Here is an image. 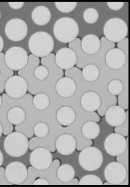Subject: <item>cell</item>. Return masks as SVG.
<instances>
[{
    "instance_id": "cell-1",
    "label": "cell",
    "mask_w": 130,
    "mask_h": 187,
    "mask_svg": "<svg viewBox=\"0 0 130 187\" xmlns=\"http://www.w3.org/2000/svg\"><path fill=\"white\" fill-rule=\"evenodd\" d=\"M53 32L55 37L60 42L70 43L77 38L79 33V27L77 23L73 18L63 17L56 22Z\"/></svg>"
},
{
    "instance_id": "cell-2",
    "label": "cell",
    "mask_w": 130,
    "mask_h": 187,
    "mask_svg": "<svg viewBox=\"0 0 130 187\" xmlns=\"http://www.w3.org/2000/svg\"><path fill=\"white\" fill-rule=\"evenodd\" d=\"M28 45L33 55L38 57L43 58L51 53L53 49L54 43L52 37L49 33L39 31L31 36Z\"/></svg>"
},
{
    "instance_id": "cell-3",
    "label": "cell",
    "mask_w": 130,
    "mask_h": 187,
    "mask_svg": "<svg viewBox=\"0 0 130 187\" xmlns=\"http://www.w3.org/2000/svg\"><path fill=\"white\" fill-rule=\"evenodd\" d=\"M29 142L27 136L23 133L12 132L6 137L4 147L6 152L10 156L15 157L22 156L27 152Z\"/></svg>"
},
{
    "instance_id": "cell-4",
    "label": "cell",
    "mask_w": 130,
    "mask_h": 187,
    "mask_svg": "<svg viewBox=\"0 0 130 187\" xmlns=\"http://www.w3.org/2000/svg\"><path fill=\"white\" fill-rule=\"evenodd\" d=\"M105 37L110 42L119 43L124 40L128 33V27L123 20L113 18L108 20L103 28Z\"/></svg>"
},
{
    "instance_id": "cell-5",
    "label": "cell",
    "mask_w": 130,
    "mask_h": 187,
    "mask_svg": "<svg viewBox=\"0 0 130 187\" xmlns=\"http://www.w3.org/2000/svg\"><path fill=\"white\" fill-rule=\"evenodd\" d=\"M79 161L81 166L84 170L92 171L98 169L103 161V156L101 151L94 147H86L82 150L79 156Z\"/></svg>"
},
{
    "instance_id": "cell-6",
    "label": "cell",
    "mask_w": 130,
    "mask_h": 187,
    "mask_svg": "<svg viewBox=\"0 0 130 187\" xmlns=\"http://www.w3.org/2000/svg\"><path fill=\"white\" fill-rule=\"evenodd\" d=\"M5 62L11 69L19 71L23 69L27 65L29 56L26 51L19 46H14L9 48L5 55Z\"/></svg>"
},
{
    "instance_id": "cell-7",
    "label": "cell",
    "mask_w": 130,
    "mask_h": 187,
    "mask_svg": "<svg viewBox=\"0 0 130 187\" xmlns=\"http://www.w3.org/2000/svg\"><path fill=\"white\" fill-rule=\"evenodd\" d=\"M28 89L27 81L24 78L19 75L9 77L5 84V90L6 94L14 99H20L24 97Z\"/></svg>"
},
{
    "instance_id": "cell-8",
    "label": "cell",
    "mask_w": 130,
    "mask_h": 187,
    "mask_svg": "<svg viewBox=\"0 0 130 187\" xmlns=\"http://www.w3.org/2000/svg\"><path fill=\"white\" fill-rule=\"evenodd\" d=\"M29 160L32 167L38 171H44L49 168L53 162L50 151L44 147H38L31 153Z\"/></svg>"
},
{
    "instance_id": "cell-9",
    "label": "cell",
    "mask_w": 130,
    "mask_h": 187,
    "mask_svg": "<svg viewBox=\"0 0 130 187\" xmlns=\"http://www.w3.org/2000/svg\"><path fill=\"white\" fill-rule=\"evenodd\" d=\"M128 137L117 133L109 135L104 142V147L107 152L113 156H118L123 154L128 147Z\"/></svg>"
},
{
    "instance_id": "cell-10",
    "label": "cell",
    "mask_w": 130,
    "mask_h": 187,
    "mask_svg": "<svg viewBox=\"0 0 130 187\" xmlns=\"http://www.w3.org/2000/svg\"><path fill=\"white\" fill-rule=\"evenodd\" d=\"M127 171L125 167L121 163L112 162L106 166L104 176L106 180L111 185H121L127 178Z\"/></svg>"
},
{
    "instance_id": "cell-11",
    "label": "cell",
    "mask_w": 130,
    "mask_h": 187,
    "mask_svg": "<svg viewBox=\"0 0 130 187\" xmlns=\"http://www.w3.org/2000/svg\"><path fill=\"white\" fill-rule=\"evenodd\" d=\"M5 175L8 181L12 185H21L27 179L28 170L22 163L14 161L7 166Z\"/></svg>"
},
{
    "instance_id": "cell-12",
    "label": "cell",
    "mask_w": 130,
    "mask_h": 187,
    "mask_svg": "<svg viewBox=\"0 0 130 187\" xmlns=\"http://www.w3.org/2000/svg\"><path fill=\"white\" fill-rule=\"evenodd\" d=\"M28 27L23 20L17 18L10 20L5 28V34L11 41L17 42L23 40L27 35Z\"/></svg>"
},
{
    "instance_id": "cell-13",
    "label": "cell",
    "mask_w": 130,
    "mask_h": 187,
    "mask_svg": "<svg viewBox=\"0 0 130 187\" xmlns=\"http://www.w3.org/2000/svg\"><path fill=\"white\" fill-rule=\"evenodd\" d=\"M105 60L108 67L113 70H118L122 68L128 61V55L118 48L110 49L106 52Z\"/></svg>"
},
{
    "instance_id": "cell-14",
    "label": "cell",
    "mask_w": 130,
    "mask_h": 187,
    "mask_svg": "<svg viewBox=\"0 0 130 187\" xmlns=\"http://www.w3.org/2000/svg\"><path fill=\"white\" fill-rule=\"evenodd\" d=\"M55 61L59 68L67 70L72 68L76 64L77 57L73 49L65 47L57 52L55 56Z\"/></svg>"
},
{
    "instance_id": "cell-15",
    "label": "cell",
    "mask_w": 130,
    "mask_h": 187,
    "mask_svg": "<svg viewBox=\"0 0 130 187\" xmlns=\"http://www.w3.org/2000/svg\"><path fill=\"white\" fill-rule=\"evenodd\" d=\"M104 116L107 122L110 125L116 127L124 123L126 118L127 113L121 106L114 105L107 109Z\"/></svg>"
},
{
    "instance_id": "cell-16",
    "label": "cell",
    "mask_w": 130,
    "mask_h": 187,
    "mask_svg": "<svg viewBox=\"0 0 130 187\" xmlns=\"http://www.w3.org/2000/svg\"><path fill=\"white\" fill-rule=\"evenodd\" d=\"M55 146L57 151L60 154L68 155L75 151L77 147V142L72 135L69 134H63L56 139Z\"/></svg>"
},
{
    "instance_id": "cell-17",
    "label": "cell",
    "mask_w": 130,
    "mask_h": 187,
    "mask_svg": "<svg viewBox=\"0 0 130 187\" xmlns=\"http://www.w3.org/2000/svg\"><path fill=\"white\" fill-rule=\"evenodd\" d=\"M80 104L86 111L92 113L99 109L101 104L100 95L93 91H88L84 93L80 99Z\"/></svg>"
},
{
    "instance_id": "cell-18",
    "label": "cell",
    "mask_w": 130,
    "mask_h": 187,
    "mask_svg": "<svg viewBox=\"0 0 130 187\" xmlns=\"http://www.w3.org/2000/svg\"><path fill=\"white\" fill-rule=\"evenodd\" d=\"M56 89L57 93L59 96L63 98H68L74 94L77 86L75 81L72 78L64 77L57 81Z\"/></svg>"
},
{
    "instance_id": "cell-19",
    "label": "cell",
    "mask_w": 130,
    "mask_h": 187,
    "mask_svg": "<svg viewBox=\"0 0 130 187\" xmlns=\"http://www.w3.org/2000/svg\"><path fill=\"white\" fill-rule=\"evenodd\" d=\"M80 46L83 51L88 55H93L100 50L101 41L96 36L89 34L85 36L81 41Z\"/></svg>"
},
{
    "instance_id": "cell-20",
    "label": "cell",
    "mask_w": 130,
    "mask_h": 187,
    "mask_svg": "<svg viewBox=\"0 0 130 187\" xmlns=\"http://www.w3.org/2000/svg\"><path fill=\"white\" fill-rule=\"evenodd\" d=\"M58 122L64 126L72 125L75 121L76 115L74 110L68 106H63L60 108L56 113Z\"/></svg>"
},
{
    "instance_id": "cell-21",
    "label": "cell",
    "mask_w": 130,
    "mask_h": 187,
    "mask_svg": "<svg viewBox=\"0 0 130 187\" xmlns=\"http://www.w3.org/2000/svg\"><path fill=\"white\" fill-rule=\"evenodd\" d=\"M32 17L34 22L36 24L43 26L47 24L51 18V13L49 9L43 6L36 7L33 10Z\"/></svg>"
},
{
    "instance_id": "cell-22",
    "label": "cell",
    "mask_w": 130,
    "mask_h": 187,
    "mask_svg": "<svg viewBox=\"0 0 130 187\" xmlns=\"http://www.w3.org/2000/svg\"><path fill=\"white\" fill-rule=\"evenodd\" d=\"M26 117L25 111L19 106H14L8 111L7 117L9 122L12 125H19L25 121Z\"/></svg>"
},
{
    "instance_id": "cell-23",
    "label": "cell",
    "mask_w": 130,
    "mask_h": 187,
    "mask_svg": "<svg viewBox=\"0 0 130 187\" xmlns=\"http://www.w3.org/2000/svg\"><path fill=\"white\" fill-rule=\"evenodd\" d=\"M81 131L82 135L85 138L92 140L98 137L100 133V129L96 122L93 121H88L82 126Z\"/></svg>"
},
{
    "instance_id": "cell-24",
    "label": "cell",
    "mask_w": 130,
    "mask_h": 187,
    "mask_svg": "<svg viewBox=\"0 0 130 187\" xmlns=\"http://www.w3.org/2000/svg\"><path fill=\"white\" fill-rule=\"evenodd\" d=\"M58 179L63 183H66L72 180L75 175V171L71 165L65 164L59 166L57 170Z\"/></svg>"
},
{
    "instance_id": "cell-25",
    "label": "cell",
    "mask_w": 130,
    "mask_h": 187,
    "mask_svg": "<svg viewBox=\"0 0 130 187\" xmlns=\"http://www.w3.org/2000/svg\"><path fill=\"white\" fill-rule=\"evenodd\" d=\"M4 57V54H0V93L4 92L5 84L7 80L13 76L14 74V71L8 68L6 65Z\"/></svg>"
},
{
    "instance_id": "cell-26",
    "label": "cell",
    "mask_w": 130,
    "mask_h": 187,
    "mask_svg": "<svg viewBox=\"0 0 130 187\" xmlns=\"http://www.w3.org/2000/svg\"><path fill=\"white\" fill-rule=\"evenodd\" d=\"M82 75L83 79L86 81L92 82L98 79L100 75V71L97 65L89 64L83 67Z\"/></svg>"
},
{
    "instance_id": "cell-27",
    "label": "cell",
    "mask_w": 130,
    "mask_h": 187,
    "mask_svg": "<svg viewBox=\"0 0 130 187\" xmlns=\"http://www.w3.org/2000/svg\"><path fill=\"white\" fill-rule=\"evenodd\" d=\"M34 107L39 110H43L49 106L50 102L48 96L43 93H39L35 95L32 100Z\"/></svg>"
},
{
    "instance_id": "cell-28",
    "label": "cell",
    "mask_w": 130,
    "mask_h": 187,
    "mask_svg": "<svg viewBox=\"0 0 130 187\" xmlns=\"http://www.w3.org/2000/svg\"><path fill=\"white\" fill-rule=\"evenodd\" d=\"M107 89L109 93L111 95L114 96L119 95L124 90L123 84L119 80L113 79L108 84Z\"/></svg>"
},
{
    "instance_id": "cell-29",
    "label": "cell",
    "mask_w": 130,
    "mask_h": 187,
    "mask_svg": "<svg viewBox=\"0 0 130 187\" xmlns=\"http://www.w3.org/2000/svg\"><path fill=\"white\" fill-rule=\"evenodd\" d=\"M34 134L38 138H44L49 134V128L48 125L43 122H39L36 123L34 126L33 129Z\"/></svg>"
},
{
    "instance_id": "cell-30",
    "label": "cell",
    "mask_w": 130,
    "mask_h": 187,
    "mask_svg": "<svg viewBox=\"0 0 130 187\" xmlns=\"http://www.w3.org/2000/svg\"><path fill=\"white\" fill-rule=\"evenodd\" d=\"M103 183L97 176L93 175H88L84 176L79 181V185H102Z\"/></svg>"
},
{
    "instance_id": "cell-31",
    "label": "cell",
    "mask_w": 130,
    "mask_h": 187,
    "mask_svg": "<svg viewBox=\"0 0 130 187\" xmlns=\"http://www.w3.org/2000/svg\"><path fill=\"white\" fill-rule=\"evenodd\" d=\"M99 16L98 11L93 8H89L86 9L83 14V17L84 21L89 24L96 22L98 19Z\"/></svg>"
},
{
    "instance_id": "cell-32",
    "label": "cell",
    "mask_w": 130,
    "mask_h": 187,
    "mask_svg": "<svg viewBox=\"0 0 130 187\" xmlns=\"http://www.w3.org/2000/svg\"><path fill=\"white\" fill-rule=\"evenodd\" d=\"M56 7L60 11L65 13L71 12L76 8L77 2H55Z\"/></svg>"
},
{
    "instance_id": "cell-33",
    "label": "cell",
    "mask_w": 130,
    "mask_h": 187,
    "mask_svg": "<svg viewBox=\"0 0 130 187\" xmlns=\"http://www.w3.org/2000/svg\"><path fill=\"white\" fill-rule=\"evenodd\" d=\"M49 74L48 69L45 66L41 65L37 66L34 72L35 77L40 81H43L46 79Z\"/></svg>"
},
{
    "instance_id": "cell-34",
    "label": "cell",
    "mask_w": 130,
    "mask_h": 187,
    "mask_svg": "<svg viewBox=\"0 0 130 187\" xmlns=\"http://www.w3.org/2000/svg\"><path fill=\"white\" fill-rule=\"evenodd\" d=\"M128 110L127 111V117L125 121L122 125L116 127L114 128L115 133L121 134L124 136L128 135Z\"/></svg>"
},
{
    "instance_id": "cell-35",
    "label": "cell",
    "mask_w": 130,
    "mask_h": 187,
    "mask_svg": "<svg viewBox=\"0 0 130 187\" xmlns=\"http://www.w3.org/2000/svg\"><path fill=\"white\" fill-rule=\"evenodd\" d=\"M116 160L117 162L123 164L128 171V147L125 151L121 155L118 156Z\"/></svg>"
},
{
    "instance_id": "cell-36",
    "label": "cell",
    "mask_w": 130,
    "mask_h": 187,
    "mask_svg": "<svg viewBox=\"0 0 130 187\" xmlns=\"http://www.w3.org/2000/svg\"><path fill=\"white\" fill-rule=\"evenodd\" d=\"M108 7L111 10L117 11L122 8L123 6L124 2H107Z\"/></svg>"
},
{
    "instance_id": "cell-37",
    "label": "cell",
    "mask_w": 130,
    "mask_h": 187,
    "mask_svg": "<svg viewBox=\"0 0 130 187\" xmlns=\"http://www.w3.org/2000/svg\"><path fill=\"white\" fill-rule=\"evenodd\" d=\"M0 185H13L7 180L5 175V169L3 167H0Z\"/></svg>"
},
{
    "instance_id": "cell-38",
    "label": "cell",
    "mask_w": 130,
    "mask_h": 187,
    "mask_svg": "<svg viewBox=\"0 0 130 187\" xmlns=\"http://www.w3.org/2000/svg\"><path fill=\"white\" fill-rule=\"evenodd\" d=\"M33 185H50V182L47 179L42 178H39L33 182Z\"/></svg>"
},
{
    "instance_id": "cell-39",
    "label": "cell",
    "mask_w": 130,
    "mask_h": 187,
    "mask_svg": "<svg viewBox=\"0 0 130 187\" xmlns=\"http://www.w3.org/2000/svg\"><path fill=\"white\" fill-rule=\"evenodd\" d=\"M24 2H9L8 4L11 8L14 9H19L23 5Z\"/></svg>"
},
{
    "instance_id": "cell-40",
    "label": "cell",
    "mask_w": 130,
    "mask_h": 187,
    "mask_svg": "<svg viewBox=\"0 0 130 187\" xmlns=\"http://www.w3.org/2000/svg\"><path fill=\"white\" fill-rule=\"evenodd\" d=\"M79 181L78 179L76 178L73 179L70 182L66 183V185H78Z\"/></svg>"
},
{
    "instance_id": "cell-41",
    "label": "cell",
    "mask_w": 130,
    "mask_h": 187,
    "mask_svg": "<svg viewBox=\"0 0 130 187\" xmlns=\"http://www.w3.org/2000/svg\"><path fill=\"white\" fill-rule=\"evenodd\" d=\"M4 45V43L3 39L1 36L0 35V53L2 51Z\"/></svg>"
},
{
    "instance_id": "cell-42",
    "label": "cell",
    "mask_w": 130,
    "mask_h": 187,
    "mask_svg": "<svg viewBox=\"0 0 130 187\" xmlns=\"http://www.w3.org/2000/svg\"><path fill=\"white\" fill-rule=\"evenodd\" d=\"M3 162V156L2 153L0 150V167L2 165Z\"/></svg>"
},
{
    "instance_id": "cell-43",
    "label": "cell",
    "mask_w": 130,
    "mask_h": 187,
    "mask_svg": "<svg viewBox=\"0 0 130 187\" xmlns=\"http://www.w3.org/2000/svg\"><path fill=\"white\" fill-rule=\"evenodd\" d=\"M3 132V128L0 122V137H1Z\"/></svg>"
},
{
    "instance_id": "cell-44",
    "label": "cell",
    "mask_w": 130,
    "mask_h": 187,
    "mask_svg": "<svg viewBox=\"0 0 130 187\" xmlns=\"http://www.w3.org/2000/svg\"><path fill=\"white\" fill-rule=\"evenodd\" d=\"M2 104V97L0 95V108L1 107Z\"/></svg>"
},
{
    "instance_id": "cell-45",
    "label": "cell",
    "mask_w": 130,
    "mask_h": 187,
    "mask_svg": "<svg viewBox=\"0 0 130 187\" xmlns=\"http://www.w3.org/2000/svg\"><path fill=\"white\" fill-rule=\"evenodd\" d=\"M103 185H111V184H110V183H109L108 182H105L104 184H103Z\"/></svg>"
},
{
    "instance_id": "cell-46",
    "label": "cell",
    "mask_w": 130,
    "mask_h": 187,
    "mask_svg": "<svg viewBox=\"0 0 130 187\" xmlns=\"http://www.w3.org/2000/svg\"><path fill=\"white\" fill-rule=\"evenodd\" d=\"M0 18H1V13H0Z\"/></svg>"
},
{
    "instance_id": "cell-47",
    "label": "cell",
    "mask_w": 130,
    "mask_h": 187,
    "mask_svg": "<svg viewBox=\"0 0 130 187\" xmlns=\"http://www.w3.org/2000/svg\"></svg>"
}]
</instances>
